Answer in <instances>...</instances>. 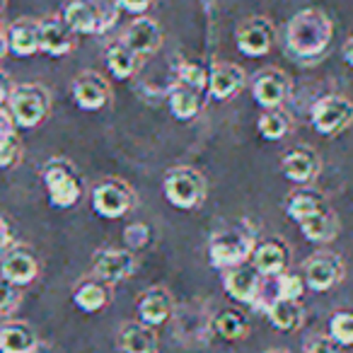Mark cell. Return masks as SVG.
Returning a JSON list of instances; mask_svg holds the SVG:
<instances>
[{"label":"cell","mask_w":353,"mask_h":353,"mask_svg":"<svg viewBox=\"0 0 353 353\" xmlns=\"http://www.w3.org/2000/svg\"><path fill=\"white\" fill-rule=\"evenodd\" d=\"M0 276H6L15 285H30L39 276V259L30 245H15L6 252L0 261Z\"/></svg>","instance_id":"18"},{"label":"cell","mask_w":353,"mask_h":353,"mask_svg":"<svg viewBox=\"0 0 353 353\" xmlns=\"http://www.w3.org/2000/svg\"><path fill=\"white\" fill-rule=\"evenodd\" d=\"M70 298H73L75 307L83 310V312H88V314L102 312V310L112 303V285L104 283L97 276L88 274L73 285Z\"/></svg>","instance_id":"23"},{"label":"cell","mask_w":353,"mask_h":353,"mask_svg":"<svg viewBox=\"0 0 353 353\" xmlns=\"http://www.w3.org/2000/svg\"><path fill=\"white\" fill-rule=\"evenodd\" d=\"M281 172L288 182L307 187L322 172V157L317 155V150L307 145H293L281 157Z\"/></svg>","instance_id":"14"},{"label":"cell","mask_w":353,"mask_h":353,"mask_svg":"<svg viewBox=\"0 0 353 353\" xmlns=\"http://www.w3.org/2000/svg\"><path fill=\"white\" fill-rule=\"evenodd\" d=\"M256 247V232L252 228L232 225L225 230H218L208 240V261L213 269L228 271L232 266H240L245 261H250L252 252Z\"/></svg>","instance_id":"3"},{"label":"cell","mask_w":353,"mask_h":353,"mask_svg":"<svg viewBox=\"0 0 353 353\" xmlns=\"http://www.w3.org/2000/svg\"><path fill=\"white\" fill-rule=\"evenodd\" d=\"M167 107H170L172 117L179 119V121H192V119L199 117L203 107L201 92L194 88H187V85L176 83L170 88L167 92Z\"/></svg>","instance_id":"29"},{"label":"cell","mask_w":353,"mask_h":353,"mask_svg":"<svg viewBox=\"0 0 353 353\" xmlns=\"http://www.w3.org/2000/svg\"><path fill=\"white\" fill-rule=\"evenodd\" d=\"M274 288H276V298H285V300H300L307 290V283H305L303 274L288 269L281 276L274 279Z\"/></svg>","instance_id":"34"},{"label":"cell","mask_w":353,"mask_h":353,"mask_svg":"<svg viewBox=\"0 0 353 353\" xmlns=\"http://www.w3.org/2000/svg\"><path fill=\"white\" fill-rule=\"evenodd\" d=\"M293 128V121L290 117L283 112V109H264L259 114V121H256V131L264 141H281L285 138Z\"/></svg>","instance_id":"33"},{"label":"cell","mask_w":353,"mask_h":353,"mask_svg":"<svg viewBox=\"0 0 353 353\" xmlns=\"http://www.w3.org/2000/svg\"><path fill=\"white\" fill-rule=\"evenodd\" d=\"M300 274H303L305 283L314 293H327L334 285H339L343 281V261L341 256L332 254V252H317V254L307 256L300 266Z\"/></svg>","instance_id":"11"},{"label":"cell","mask_w":353,"mask_h":353,"mask_svg":"<svg viewBox=\"0 0 353 353\" xmlns=\"http://www.w3.org/2000/svg\"><path fill=\"white\" fill-rule=\"evenodd\" d=\"M75 49V32L61 15L39 20V51L49 56H65Z\"/></svg>","instance_id":"21"},{"label":"cell","mask_w":353,"mask_h":353,"mask_svg":"<svg viewBox=\"0 0 353 353\" xmlns=\"http://www.w3.org/2000/svg\"><path fill=\"white\" fill-rule=\"evenodd\" d=\"M264 314L271 327L279 329V332H298L305 322V310L300 305V300L274 298L264 307Z\"/></svg>","instance_id":"26"},{"label":"cell","mask_w":353,"mask_h":353,"mask_svg":"<svg viewBox=\"0 0 353 353\" xmlns=\"http://www.w3.org/2000/svg\"><path fill=\"white\" fill-rule=\"evenodd\" d=\"M341 56H343V61H346V65H351V68H353V37H351V39L343 41Z\"/></svg>","instance_id":"43"},{"label":"cell","mask_w":353,"mask_h":353,"mask_svg":"<svg viewBox=\"0 0 353 353\" xmlns=\"http://www.w3.org/2000/svg\"><path fill=\"white\" fill-rule=\"evenodd\" d=\"M223 288L235 303L259 307L264 300V276L250 261H245V264L223 271Z\"/></svg>","instance_id":"9"},{"label":"cell","mask_w":353,"mask_h":353,"mask_svg":"<svg viewBox=\"0 0 353 353\" xmlns=\"http://www.w3.org/2000/svg\"><path fill=\"white\" fill-rule=\"evenodd\" d=\"M176 78H179L176 83L199 90V92H203L208 88V70L196 61H182L179 68H176Z\"/></svg>","instance_id":"36"},{"label":"cell","mask_w":353,"mask_h":353,"mask_svg":"<svg viewBox=\"0 0 353 353\" xmlns=\"http://www.w3.org/2000/svg\"><path fill=\"white\" fill-rule=\"evenodd\" d=\"M247 85V73L242 65L237 63H228V61H221V63H213L208 68V97L218 99V102H225V99L235 97L237 92H242Z\"/></svg>","instance_id":"19"},{"label":"cell","mask_w":353,"mask_h":353,"mask_svg":"<svg viewBox=\"0 0 353 353\" xmlns=\"http://www.w3.org/2000/svg\"><path fill=\"white\" fill-rule=\"evenodd\" d=\"M32 353H54V346H51V343H46V341H39V346H37Z\"/></svg>","instance_id":"45"},{"label":"cell","mask_w":353,"mask_h":353,"mask_svg":"<svg viewBox=\"0 0 353 353\" xmlns=\"http://www.w3.org/2000/svg\"><path fill=\"white\" fill-rule=\"evenodd\" d=\"M8 51H10V46H8V37H6V32H0V61L6 59Z\"/></svg>","instance_id":"44"},{"label":"cell","mask_w":353,"mask_h":353,"mask_svg":"<svg viewBox=\"0 0 353 353\" xmlns=\"http://www.w3.org/2000/svg\"><path fill=\"white\" fill-rule=\"evenodd\" d=\"M329 206L327 196H324L319 189L312 187H300L298 192H293L288 196V203H285V211H288V218L295 223L307 221L310 216L324 211Z\"/></svg>","instance_id":"28"},{"label":"cell","mask_w":353,"mask_h":353,"mask_svg":"<svg viewBox=\"0 0 353 353\" xmlns=\"http://www.w3.org/2000/svg\"><path fill=\"white\" fill-rule=\"evenodd\" d=\"M117 0H68L61 12L75 34H104L119 22Z\"/></svg>","instance_id":"4"},{"label":"cell","mask_w":353,"mask_h":353,"mask_svg":"<svg viewBox=\"0 0 353 353\" xmlns=\"http://www.w3.org/2000/svg\"><path fill=\"white\" fill-rule=\"evenodd\" d=\"M334 22L319 8H305L295 12L285 25L283 49L293 61L303 65L319 63L332 49Z\"/></svg>","instance_id":"1"},{"label":"cell","mask_w":353,"mask_h":353,"mask_svg":"<svg viewBox=\"0 0 353 353\" xmlns=\"http://www.w3.org/2000/svg\"><path fill=\"white\" fill-rule=\"evenodd\" d=\"M12 92V85H10V78H8L6 73H0V107L8 102V97H10Z\"/></svg>","instance_id":"42"},{"label":"cell","mask_w":353,"mask_h":353,"mask_svg":"<svg viewBox=\"0 0 353 353\" xmlns=\"http://www.w3.org/2000/svg\"><path fill=\"white\" fill-rule=\"evenodd\" d=\"M22 303L20 285L10 283L6 276H0V317H10Z\"/></svg>","instance_id":"37"},{"label":"cell","mask_w":353,"mask_h":353,"mask_svg":"<svg viewBox=\"0 0 353 353\" xmlns=\"http://www.w3.org/2000/svg\"><path fill=\"white\" fill-rule=\"evenodd\" d=\"M6 37L10 51L20 59H30V56L39 54V20L20 17L8 27Z\"/></svg>","instance_id":"25"},{"label":"cell","mask_w":353,"mask_h":353,"mask_svg":"<svg viewBox=\"0 0 353 353\" xmlns=\"http://www.w3.org/2000/svg\"><path fill=\"white\" fill-rule=\"evenodd\" d=\"M6 6H8V0H0V12L6 10Z\"/></svg>","instance_id":"47"},{"label":"cell","mask_w":353,"mask_h":353,"mask_svg":"<svg viewBox=\"0 0 353 353\" xmlns=\"http://www.w3.org/2000/svg\"><path fill=\"white\" fill-rule=\"evenodd\" d=\"M250 264L259 271L264 279H276L283 271L290 269V247L281 237H266L256 242L254 252L250 256Z\"/></svg>","instance_id":"16"},{"label":"cell","mask_w":353,"mask_h":353,"mask_svg":"<svg viewBox=\"0 0 353 353\" xmlns=\"http://www.w3.org/2000/svg\"><path fill=\"white\" fill-rule=\"evenodd\" d=\"M104 61H107V68H109V73H112L114 78H117V80H128V78H133V75H136L141 56L133 54V51L128 49L121 39H117V41H112L107 49H104Z\"/></svg>","instance_id":"31"},{"label":"cell","mask_w":353,"mask_h":353,"mask_svg":"<svg viewBox=\"0 0 353 353\" xmlns=\"http://www.w3.org/2000/svg\"><path fill=\"white\" fill-rule=\"evenodd\" d=\"M300 232L305 235V240L312 242V245H327V242L336 240L339 235V216L332 206H327L324 211L310 216L307 221L298 223Z\"/></svg>","instance_id":"27"},{"label":"cell","mask_w":353,"mask_h":353,"mask_svg":"<svg viewBox=\"0 0 353 353\" xmlns=\"http://www.w3.org/2000/svg\"><path fill=\"white\" fill-rule=\"evenodd\" d=\"M117 343L123 353H157L160 339L155 327L143 324L141 319H128L119 327Z\"/></svg>","instance_id":"24"},{"label":"cell","mask_w":353,"mask_h":353,"mask_svg":"<svg viewBox=\"0 0 353 353\" xmlns=\"http://www.w3.org/2000/svg\"><path fill=\"white\" fill-rule=\"evenodd\" d=\"M8 112L12 114L17 128H37L46 121L51 112V94L39 83L12 85L8 97Z\"/></svg>","instance_id":"6"},{"label":"cell","mask_w":353,"mask_h":353,"mask_svg":"<svg viewBox=\"0 0 353 353\" xmlns=\"http://www.w3.org/2000/svg\"><path fill=\"white\" fill-rule=\"evenodd\" d=\"M290 90H293V80L285 73L283 68H261L254 75V83H252V94H254V102L261 109H279L281 104L288 99Z\"/></svg>","instance_id":"13"},{"label":"cell","mask_w":353,"mask_h":353,"mask_svg":"<svg viewBox=\"0 0 353 353\" xmlns=\"http://www.w3.org/2000/svg\"><path fill=\"white\" fill-rule=\"evenodd\" d=\"M310 121L322 136H339L353 123V99L346 94H324L310 109Z\"/></svg>","instance_id":"8"},{"label":"cell","mask_w":353,"mask_h":353,"mask_svg":"<svg viewBox=\"0 0 353 353\" xmlns=\"http://www.w3.org/2000/svg\"><path fill=\"white\" fill-rule=\"evenodd\" d=\"M136 201L138 199L133 187L119 176H107L99 184H94L90 192L92 211L104 221H119V218L128 216L136 208Z\"/></svg>","instance_id":"7"},{"label":"cell","mask_w":353,"mask_h":353,"mask_svg":"<svg viewBox=\"0 0 353 353\" xmlns=\"http://www.w3.org/2000/svg\"><path fill=\"white\" fill-rule=\"evenodd\" d=\"M329 336L339 346H353V310H336L329 317Z\"/></svg>","instance_id":"35"},{"label":"cell","mask_w":353,"mask_h":353,"mask_svg":"<svg viewBox=\"0 0 353 353\" xmlns=\"http://www.w3.org/2000/svg\"><path fill=\"white\" fill-rule=\"evenodd\" d=\"M303 353H341V346L329 334H310L303 341Z\"/></svg>","instance_id":"38"},{"label":"cell","mask_w":353,"mask_h":353,"mask_svg":"<svg viewBox=\"0 0 353 353\" xmlns=\"http://www.w3.org/2000/svg\"><path fill=\"white\" fill-rule=\"evenodd\" d=\"M39 174L54 208H73L83 199V176L68 157H49L41 165Z\"/></svg>","instance_id":"2"},{"label":"cell","mask_w":353,"mask_h":353,"mask_svg":"<svg viewBox=\"0 0 353 353\" xmlns=\"http://www.w3.org/2000/svg\"><path fill=\"white\" fill-rule=\"evenodd\" d=\"M174 310H176L174 295H172V290L167 285H150L138 298V319L155 329L170 322Z\"/></svg>","instance_id":"17"},{"label":"cell","mask_w":353,"mask_h":353,"mask_svg":"<svg viewBox=\"0 0 353 353\" xmlns=\"http://www.w3.org/2000/svg\"><path fill=\"white\" fill-rule=\"evenodd\" d=\"M70 92L83 112H99L112 102V85L97 70H83L75 75Z\"/></svg>","instance_id":"15"},{"label":"cell","mask_w":353,"mask_h":353,"mask_svg":"<svg viewBox=\"0 0 353 353\" xmlns=\"http://www.w3.org/2000/svg\"><path fill=\"white\" fill-rule=\"evenodd\" d=\"M276 41V27L269 17H247L237 25L235 30V44L237 51L242 56H250V59H261L274 49Z\"/></svg>","instance_id":"10"},{"label":"cell","mask_w":353,"mask_h":353,"mask_svg":"<svg viewBox=\"0 0 353 353\" xmlns=\"http://www.w3.org/2000/svg\"><path fill=\"white\" fill-rule=\"evenodd\" d=\"M148 240H150V228H148L145 223H131V225L123 230V242H126L131 252L145 247Z\"/></svg>","instance_id":"39"},{"label":"cell","mask_w":353,"mask_h":353,"mask_svg":"<svg viewBox=\"0 0 353 353\" xmlns=\"http://www.w3.org/2000/svg\"><path fill=\"white\" fill-rule=\"evenodd\" d=\"M138 269V254L131 250H119V247H104L97 250L92 256V276L102 279L104 283L114 285L128 281Z\"/></svg>","instance_id":"12"},{"label":"cell","mask_w":353,"mask_h":353,"mask_svg":"<svg viewBox=\"0 0 353 353\" xmlns=\"http://www.w3.org/2000/svg\"><path fill=\"white\" fill-rule=\"evenodd\" d=\"M12 242V232H10V223L6 221V216L0 213V252H6Z\"/></svg>","instance_id":"41"},{"label":"cell","mask_w":353,"mask_h":353,"mask_svg":"<svg viewBox=\"0 0 353 353\" xmlns=\"http://www.w3.org/2000/svg\"><path fill=\"white\" fill-rule=\"evenodd\" d=\"M39 341L37 329L25 319L8 317L0 322V353H32Z\"/></svg>","instance_id":"22"},{"label":"cell","mask_w":353,"mask_h":353,"mask_svg":"<svg viewBox=\"0 0 353 353\" xmlns=\"http://www.w3.org/2000/svg\"><path fill=\"white\" fill-rule=\"evenodd\" d=\"M266 353H290V351H285V348H271V351H266Z\"/></svg>","instance_id":"46"},{"label":"cell","mask_w":353,"mask_h":353,"mask_svg":"<svg viewBox=\"0 0 353 353\" xmlns=\"http://www.w3.org/2000/svg\"><path fill=\"white\" fill-rule=\"evenodd\" d=\"M213 332L223 341H240L250 334V317L242 310H221L213 317Z\"/></svg>","instance_id":"32"},{"label":"cell","mask_w":353,"mask_h":353,"mask_svg":"<svg viewBox=\"0 0 353 353\" xmlns=\"http://www.w3.org/2000/svg\"><path fill=\"white\" fill-rule=\"evenodd\" d=\"M117 3L121 10L131 12V15H143L145 10H150V6L155 0H117Z\"/></svg>","instance_id":"40"},{"label":"cell","mask_w":353,"mask_h":353,"mask_svg":"<svg viewBox=\"0 0 353 353\" xmlns=\"http://www.w3.org/2000/svg\"><path fill=\"white\" fill-rule=\"evenodd\" d=\"M22 155V143L17 138V123L6 107H0V170L17 165Z\"/></svg>","instance_id":"30"},{"label":"cell","mask_w":353,"mask_h":353,"mask_svg":"<svg viewBox=\"0 0 353 353\" xmlns=\"http://www.w3.org/2000/svg\"><path fill=\"white\" fill-rule=\"evenodd\" d=\"M206 176L192 165H176L165 172L162 194L179 211H194L206 199Z\"/></svg>","instance_id":"5"},{"label":"cell","mask_w":353,"mask_h":353,"mask_svg":"<svg viewBox=\"0 0 353 353\" xmlns=\"http://www.w3.org/2000/svg\"><path fill=\"white\" fill-rule=\"evenodd\" d=\"M133 54L138 56H150L162 46V27L157 20L145 15H138L133 22H128V27L123 30V34L119 37Z\"/></svg>","instance_id":"20"}]
</instances>
